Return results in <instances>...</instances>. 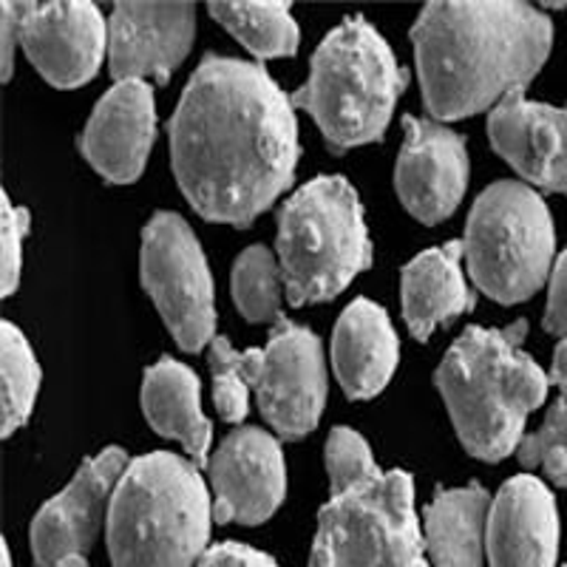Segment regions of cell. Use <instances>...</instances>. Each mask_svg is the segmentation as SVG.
<instances>
[{"mask_svg": "<svg viewBox=\"0 0 567 567\" xmlns=\"http://www.w3.org/2000/svg\"><path fill=\"white\" fill-rule=\"evenodd\" d=\"M171 165L207 221L247 227L292 185V97L258 63L205 54L168 123Z\"/></svg>", "mask_w": 567, "mask_h": 567, "instance_id": "1", "label": "cell"}, {"mask_svg": "<svg viewBox=\"0 0 567 567\" xmlns=\"http://www.w3.org/2000/svg\"><path fill=\"white\" fill-rule=\"evenodd\" d=\"M425 109L463 120L525 94L550 54V18L528 3L434 0L412 29Z\"/></svg>", "mask_w": 567, "mask_h": 567, "instance_id": "2", "label": "cell"}, {"mask_svg": "<svg viewBox=\"0 0 567 567\" xmlns=\"http://www.w3.org/2000/svg\"><path fill=\"white\" fill-rule=\"evenodd\" d=\"M528 321L503 329L468 327L437 367L434 383L465 452L488 463L523 443L525 420L548 394V374L523 352Z\"/></svg>", "mask_w": 567, "mask_h": 567, "instance_id": "3", "label": "cell"}, {"mask_svg": "<svg viewBox=\"0 0 567 567\" xmlns=\"http://www.w3.org/2000/svg\"><path fill=\"white\" fill-rule=\"evenodd\" d=\"M213 505L194 460L154 452L131 460L105 516L114 567H196L207 554Z\"/></svg>", "mask_w": 567, "mask_h": 567, "instance_id": "4", "label": "cell"}, {"mask_svg": "<svg viewBox=\"0 0 567 567\" xmlns=\"http://www.w3.org/2000/svg\"><path fill=\"white\" fill-rule=\"evenodd\" d=\"M406 83L409 71L400 69L381 32L354 14L321 40L310 80L292 94V105L307 111L329 148L343 154L383 140Z\"/></svg>", "mask_w": 567, "mask_h": 567, "instance_id": "5", "label": "cell"}, {"mask_svg": "<svg viewBox=\"0 0 567 567\" xmlns=\"http://www.w3.org/2000/svg\"><path fill=\"white\" fill-rule=\"evenodd\" d=\"M292 307L332 301L372 265L363 207L343 176H318L284 202L276 236Z\"/></svg>", "mask_w": 567, "mask_h": 567, "instance_id": "6", "label": "cell"}, {"mask_svg": "<svg viewBox=\"0 0 567 567\" xmlns=\"http://www.w3.org/2000/svg\"><path fill=\"white\" fill-rule=\"evenodd\" d=\"M463 247L477 290L499 303L525 301L545 284L554 261L548 205L523 182H494L471 207Z\"/></svg>", "mask_w": 567, "mask_h": 567, "instance_id": "7", "label": "cell"}, {"mask_svg": "<svg viewBox=\"0 0 567 567\" xmlns=\"http://www.w3.org/2000/svg\"><path fill=\"white\" fill-rule=\"evenodd\" d=\"M406 471L332 496L318 514L310 567H429Z\"/></svg>", "mask_w": 567, "mask_h": 567, "instance_id": "8", "label": "cell"}, {"mask_svg": "<svg viewBox=\"0 0 567 567\" xmlns=\"http://www.w3.org/2000/svg\"><path fill=\"white\" fill-rule=\"evenodd\" d=\"M140 276L179 349L210 347L216 338L213 278L199 239L182 216L162 210L142 230Z\"/></svg>", "mask_w": 567, "mask_h": 567, "instance_id": "9", "label": "cell"}, {"mask_svg": "<svg viewBox=\"0 0 567 567\" xmlns=\"http://www.w3.org/2000/svg\"><path fill=\"white\" fill-rule=\"evenodd\" d=\"M241 374L278 437L298 440L316 432L327 403V363L312 329L281 316L265 349L241 352Z\"/></svg>", "mask_w": 567, "mask_h": 567, "instance_id": "10", "label": "cell"}, {"mask_svg": "<svg viewBox=\"0 0 567 567\" xmlns=\"http://www.w3.org/2000/svg\"><path fill=\"white\" fill-rule=\"evenodd\" d=\"M20 45L40 78L58 89L94 80L109 52V27L94 3H20Z\"/></svg>", "mask_w": 567, "mask_h": 567, "instance_id": "11", "label": "cell"}, {"mask_svg": "<svg viewBox=\"0 0 567 567\" xmlns=\"http://www.w3.org/2000/svg\"><path fill=\"white\" fill-rule=\"evenodd\" d=\"M219 525H261L287 496V465L278 440L258 425H239L207 463Z\"/></svg>", "mask_w": 567, "mask_h": 567, "instance_id": "12", "label": "cell"}, {"mask_svg": "<svg viewBox=\"0 0 567 567\" xmlns=\"http://www.w3.org/2000/svg\"><path fill=\"white\" fill-rule=\"evenodd\" d=\"M403 148L394 165V187L414 219L440 225L457 210L468 187V148L457 131L432 120L403 116Z\"/></svg>", "mask_w": 567, "mask_h": 567, "instance_id": "13", "label": "cell"}, {"mask_svg": "<svg viewBox=\"0 0 567 567\" xmlns=\"http://www.w3.org/2000/svg\"><path fill=\"white\" fill-rule=\"evenodd\" d=\"M125 468L128 454L111 445L97 457L85 460L74 480L38 511L29 530L38 567H54L60 559L74 554L83 556L94 545L103 514L109 516L111 496Z\"/></svg>", "mask_w": 567, "mask_h": 567, "instance_id": "14", "label": "cell"}, {"mask_svg": "<svg viewBox=\"0 0 567 567\" xmlns=\"http://www.w3.org/2000/svg\"><path fill=\"white\" fill-rule=\"evenodd\" d=\"M196 34L194 3H116L109 20V69L116 83H168Z\"/></svg>", "mask_w": 567, "mask_h": 567, "instance_id": "15", "label": "cell"}, {"mask_svg": "<svg viewBox=\"0 0 567 567\" xmlns=\"http://www.w3.org/2000/svg\"><path fill=\"white\" fill-rule=\"evenodd\" d=\"M156 140L154 89L142 80L114 83L94 105L80 136V151L103 179L136 182Z\"/></svg>", "mask_w": 567, "mask_h": 567, "instance_id": "16", "label": "cell"}, {"mask_svg": "<svg viewBox=\"0 0 567 567\" xmlns=\"http://www.w3.org/2000/svg\"><path fill=\"white\" fill-rule=\"evenodd\" d=\"M491 145L530 185L567 196V111L511 94L488 116Z\"/></svg>", "mask_w": 567, "mask_h": 567, "instance_id": "17", "label": "cell"}, {"mask_svg": "<svg viewBox=\"0 0 567 567\" xmlns=\"http://www.w3.org/2000/svg\"><path fill=\"white\" fill-rule=\"evenodd\" d=\"M491 567H556L559 514L550 488L530 474L508 480L485 525Z\"/></svg>", "mask_w": 567, "mask_h": 567, "instance_id": "18", "label": "cell"}, {"mask_svg": "<svg viewBox=\"0 0 567 567\" xmlns=\"http://www.w3.org/2000/svg\"><path fill=\"white\" fill-rule=\"evenodd\" d=\"M400 361V341L386 310L369 298H354L332 332V369L352 400L381 394Z\"/></svg>", "mask_w": 567, "mask_h": 567, "instance_id": "19", "label": "cell"}, {"mask_svg": "<svg viewBox=\"0 0 567 567\" xmlns=\"http://www.w3.org/2000/svg\"><path fill=\"white\" fill-rule=\"evenodd\" d=\"M463 241L420 252L400 272L403 318L417 341H429L440 323H449L474 307V292L463 276Z\"/></svg>", "mask_w": 567, "mask_h": 567, "instance_id": "20", "label": "cell"}, {"mask_svg": "<svg viewBox=\"0 0 567 567\" xmlns=\"http://www.w3.org/2000/svg\"><path fill=\"white\" fill-rule=\"evenodd\" d=\"M199 378L185 363L162 358L145 369L142 381V412L151 429L162 437L179 440L196 465L210 463L213 425L202 412Z\"/></svg>", "mask_w": 567, "mask_h": 567, "instance_id": "21", "label": "cell"}, {"mask_svg": "<svg viewBox=\"0 0 567 567\" xmlns=\"http://www.w3.org/2000/svg\"><path fill=\"white\" fill-rule=\"evenodd\" d=\"M488 494L480 483L437 491L425 508V554L434 567H483Z\"/></svg>", "mask_w": 567, "mask_h": 567, "instance_id": "22", "label": "cell"}, {"mask_svg": "<svg viewBox=\"0 0 567 567\" xmlns=\"http://www.w3.org/2000/svg\"><path fill=\"white\" fill-rule=\"evenodd\" d=\"M210 14L252 58H290L298 52L301 34L290 14V3H210Z\"/></svg>", "mask_w": 567, "mask_h": 567, "instance_id": "23", "label": "cell"}, {"mask_svg": "<svg viewBox=\"0 0 567 567\" xmlns=\"http://www.w3.org/2000/svg\"><path fill=\"white\" fill-rule=\"evenodd\" d=\"M284 272L278 258L265 245H252L236 258L230 292L236 310L252 323H276L281 318Z\"/></svg>", "mask_w": 567, "mask_h": 567, "instance_id": "24", "label": "cell"}, {"mask_svg": "<svg viewBox=\"0 0 567 567\" xmlns=\"http://www.w3.org/2000/svg\"><path fill=\"white\" fill-rule=\"evenodd\" d=\"M0 349H3L0 352V361H3V374H0V386H3L0 406H3V412H0V420H3V437H9L32 414L40 389V363L23 332L9 321H3Z\"/></svg>", "mask_w": 567, "mask_h": 567, "instance_id": "25", "label": "cell"}, {"mask_svg": "<svg viewBox=\"0 0 567 567\" xmlns=\"http://www.w3.org/2000/svg\"><path fill=\"white\" fill-rule=\"evenodd\" d=\"M327 471H329V485H332V496L347 494V491L367 485L372 480L383 477L378 463L372 457L367 440L352 429H332L327 440Z\"/></svg>", "mask_w": 567, "mask_h": 567, "instance_id": "26", "label": "cell"}, {"mask_svg": "<svg viewBox=\"0 0 567 567\" xmlns=\"http://www.w3.org/2000/svg\"><path fill=\"white\" fill-rule=\"evenodd\" d=\"M519 463L525 468H542L550 483L567 488V394L556 400L539 432L523 437Z\"/></svg>", "mask_w": 567, "mask_h": 567, "instance_id": "27", "label": "cell"}, {"mask_svg": "<svg viewBox=\"0 0 567 567\" xmlns=\"http://www.w3.org/2000/svg\"><path fill=\"white\" fill-rule=\"evenodd\" d=\"M210 372H213V400L221 420L241 423L250 409V386L241 374V352L233 349L227 338L216 336L210 343Z\"/></svg>", "mask_w": 567, "mask_h": 567, "instance_id": "28", "label": "cell"}, {"mask_svg": "<svg viewBox=\"0 0 567 567\" xmlns=\"http://www.w3.org/2000/svg\"><path fill=\"white\" fill-rule=\"evenodd\" d=\"M32 216L27 207H14L9 196H0V278L3 296H12L20 284V265H23V239L29 236Z\"/></svg>", "mask_w": 567, "mask_h": 567, "instance_id": "29", "label": "cell"}, {"mask_svg": "<svg viewBox=\"0 0 567 567\" xmlns=\"http://www.w3.org/2000/svg\"><path fill=\"white\" fill-rule=\"evenodd\" d=\"M545 329H548L550 336L559 338V341H567V250L559 256L554 276H550Z\"/></svg>", "mask_w": 567, "mask_h": 567, "instance_id": "30", "label": "cell"}, {"mask_svg": "<svg viewBox=\"0 0 567 567\" xmlns=\"http://www.w3.org/2000/svg\"><path fill=\"white\" fill-rule=\"evenodd\" d=\"M196 567H278L261 550L250 548V545H239V542H221L216 548L207 550Z\"/></svg>", "mask_w": 567, "mask_h": 567, "instance_id": "31", "label": "cell"}, {"mask_svg": "<svg viewBox=\"0 0 567 567\" xmlns=\"http://www.w3.org/2000/svg\"><path fill=\"white\" fill-rule=\"evenodd\" d=\"M14 43H20V3H3V80L12 78Z\"/></svg>", "mask_w": 567, "mask_h": 567, "instance_id": "32", "label": "cell"}, {"mask_svg": "<svg viewBox=\"0 0 567 567\" xmlns=\"http://www.w3.org/2000/svg\"><path fill=\"white\" fill-rule=\"evenodd\" d=\"M548 381L554 383V386L567 389V341H559V347H556L554 363H550Z\"/></svg>", "mask_w": 567, "mask_h": 567, "instance_id": "33", "label": "cell"}, {"mask_svg": "<svg viewBox=\"0 0 567 567\" xmlns=\"http://www.w3.org/2000/svg\"><path fill=\"white\" fill-rule=\"evenodd\" d=\"M54 567H89V561H85V556L74 554V556H65V559H60Z\"/></svg>", "mask_w": 567, "mask_h": 567, "instance_id": "34", "label": "cell"}, {"mask_svg": "<svg viewBox=\"0 0 567 567\" xmlns=\"http://www.w3.org/2000/svg\"><path fill=\"white\" fill-rule=\"evenodd\" d=\"M0 565H3V567H12V556H9L7 542H3V559H0Z\"/></svg>", "mask_w": 567, "mask_h": 567, "instance_id": "35", "label": "cell"}, {"mask_svg": "<svg viewBox=\"0 0 567 567\" xmlns=\"http://www.w3.org/2000/svg\"><path fill=\"white\" fill-rule=\"evenodd\" d=\"M565 567H567V565H565Z\"/></svg>", "mask_w": 567, "mask_h": 567, "instance_id": "36", "label": "cell"}]
</instances>
